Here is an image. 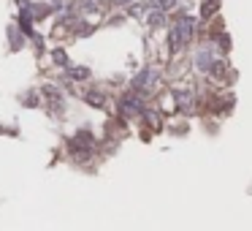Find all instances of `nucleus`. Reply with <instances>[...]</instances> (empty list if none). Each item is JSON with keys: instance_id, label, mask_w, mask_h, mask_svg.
<instances>
[{"instance_id": "obj_2", "label": "nucleus", "mask_w": 252, "mask_h": 231, "mask_svg": "<svg viewBox=\"0 0 252 231\" xmlns=\"http://www.w3.org/2000/svg\"><path fill=\"white\" fill-rule=\"evenodd\" d=\"M119 109H122V114H128V117H133V114H144V101H141V95L130 93V95L122 98Z\"/></svg>"}, {"instance_id": "obj_9", "label": "nucleus", "mask_w": 252, "mask_h": 231, "mask_svg": "<svg viewBox=\"0 0 252 231\" xmlns=\"http://www.w3.org/2000/svg\"><path fill=\"white\" fill-rule=\"evenodd\" d=\"M54 63H57V65H68V57H65V52H60V49H57V52H54Z\"/></svg>"}, {"instance_id": "obj_6", "label": "nucleus", "mask_w": 252, "mask_h": 231, "mask_svg": "<svg viewBox=\"0 0 252 231\" xmlns=\"http://www.w3.org/2000/svg\"><path fill=\"white\" fill-rule=\"evenodd\" d=\"M70 77H73V79H87L90 71H87V68H70Z\"/></svg>"}, {"instance_id": "obj_5", "label": "nucleus", "mask_w": 252, "mask_h": 231, "mask_svg": "<svg viewBox=\"0 0 252 231\" xmlns=\"http://www.w3.org/2000/svg\"><path fill=\"white\" fill-rule=\"evenodd\" d=\"M149 25H152V27H158V25H163V8H158V11H152V17H149Z\"/></svg>"}, {"instance_id": "obj_3", "label": "nucleus", "mask_w": 252, "mask_h": 231, "mask_svg": "<svg viewBox=\"0 0 252 231\" xmlns=\"http://www.w3.org/2000/svg\"><path fill=\"white\" fill-rule=\"evenodd\" d=\"M158 82V71H152V68H144V71L138 74V77H136V82H133V87L138 90H147V87H152V84Z\"/></svg>"}, {"instance_id": "obj_4", "label": "nucleus", "mask_w": 252, "mask_h": 231, "mask_svg": "<svg viewBox=\"0 0 252 231\" xmlns=\"http://www.w3.org/2000/svg\"><path fill=\"white\" fill-rule=\"evenodd\" d=\"M201 71H211V52H198V60H195Z\"/></svg>"}, {"instance_id": "obj_10", "label": "nucleus", "mask_w": 252, "mask_h": 231, "mask_svg": "<svg viewBox=\"0 0 252 231\" xmlns=\"http://www.w3.org/2000/svg\"><path fill=\"white\" fill-rule=\"evenodd\" d=\"M11 47H14V49H19V47H22V38H19V33H17V30H11Z\"/></svg>"}, {"instance_id": "obj_8", "label": "nucleus", "mask_w": 252, "mask_h": 231, "mask_svg": "<svg viewBox=\"0 0 252 231\" xmlns=\"http://www.w3.org/2000/svg\"><path fill=\"white\" fill-rule=\"evenodd\" d=\"M155 6L165 11V8H174V6H176V0H155Z\"/></svg>"}, {"instance_id": "obj_7", "label": "nucleus", "mask_w": 252, "mask_h": 231, "mask_svg": "<svg viewBox=\"0 0 252 231\" xmlns=\"http://www.w3.org/2000/svg\"><path fill=\"white\" fill-rule=\"evenodd\" d=\"M87 101L92 103V106H103V95H98V93H90V95H87Z\"/></svg>"}, {"instance_id": "obj_12", "label": "nucleus", "mask_w": 252, "mask_h": 231, "mask_svg": "<svg viewBox=\"0 0 252 231\" xmlns=\"http://www.w3.org/2000/svg\"><path fill=\"white\" fill-rule=\"evenodd\" d=\"M211 3H217V0H211Z\"/></svg>"}, {"instance_id": "obj_1", "label": "nucleus", "mask_w": 252, "mask_h": 231, "mask_svg": "<svg viewBox=\"0 0 252 231\" xmlns=\"http://www.w3.org/2000/svg\"><path fill=\"white\" fill-rule=\"evenodd\" d=\"M193 27H195L193 17H179V19H176V25L171 27V33H168V47H171V52H176L182 44L190 41V36H193Z\"/></svg>"}, {"instance_id": "obj_11", "label": "nucleus", "mask_w": 252, "mask_h": 231, "mask_svg": "<svg viewBox=\"0 0 252 231\" xmlns=\"http://www.w3.org/2000/svg\"><path fill=\"white\" fill-rule=\"evenodd\" d=\"M114 3H117V6H128L130 0H114Z\"/></svg>"}]
</instances>
